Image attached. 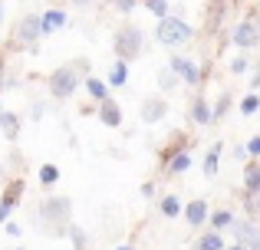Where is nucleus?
I'll use <instances>...</instances> for the list:
<instances>
[{
	"mask_svg": "<svg viewBox=\"0 0 260 250\" xmlns=\"http://www.w3.org/2000/svg\"><path fill=\"white\" fill-rule=\"evenodd\" d=\"M257 109H260V96L257 92H247L241 99V116H257Z\"/></svg>",
	"mask_w": 260,
	"mask_h": 250,
	"instance_id": "cd10ccee",
	"label": "nucleus"
},
{
	"mask_svg": "<svg viewBox=\"0 0 260 250\" xmlns=\"http://www.w3.org/2000/svg\"><path fill=\"white\" fill-rule=\"evenodd\" d=\"M79 83H83V79H79V73L73 69L70 63H66V66H56V69L46 76V89H50V96H53V99H59V102H63V99H73V96H76Z\"/></svg>",
	"mask_w": 260,
	"mask_h": 250,
	"instance_id": "39448f33",
	"label": "nucleus"
},
{
	"mask_svg": "<svg viewBox=\"0 0 260 250\" xmlns=\"http://www.w3.org/2000/svg\"><path fill=\"white\" fill-rule=\"evenodd\" d=\"M168 66H172V73L181 79V83H188V86H204V83H208V73H204L194 59H188V56H178V53H175Z\"/></svg>",
	"mask_w": 260,
	"mask_h": 250,
	"instance_id": "0eeeda50",
	"label": "nucleus"
},
{
	"mask_svg": "<svg viewBox=\"0 0 260 250\" xmlns=\"http://www.w3.org/2000/svg\"><path fill=\"white\" fill-rule=\"evenodd\" d=\"M139 116H142V122H145V125L161 122V119L168 116V99H165V96H148L145 102H142Z\"/></svg>",
	"mask_w": 260,
	"mask_h": 250,
	"instance_id": "1a4fd4ad",
	"label": "nucleus"
},
{
	"mask_svg": "<svg viewBox=\"0 0 260 250\" xmlns=\"http://www.w3.org/2000/svg\"><path fill=\"white\" fill-rule=\"evenodd\" d=\"M0 132H4L7 141L20 138V116H17V112H0Z\"/></svg>",
	"mask_w": 260,
	"mask_h": 250,
	"instance_id": "f3484780",
	"label": "nucleus"
},
{
	"mask_svg": "<svg viewBox=\"0 0 260 250\" xmlns=\"http://www.w3.org/2000/svg\"><path fill=\"white\" fill-rule=\"evenodd\" d=\"M244 148H247V158H260V135H254Z\"/></svg>",
	"mask_w": 260,
	"mask_h": 250,
	"instance_id": "473e14b6",
	"label": "nucleus"
},
{
	"mask_svg": "<svg viewBox=\"0 0 260 250\" xmlns=\"http://www.w3.org/2000/svg\"><path fill=\"white\" fill-rule=\"evenodd\" d=\"M112 7H115L119 13H132L135 7H139V0H112Z\"/></svg>",
	"mask_w": 260,
	"mask_h": 250,
	"instance_id": "2f4dec72",
	"label": "nucleus"
},
{
	"mask_svg": "<svg viewBox=\"0 0 260 250\" xmlns=\"http://www.w3.org/2000/svg\"><path fill=\"white\" fill-rule=\"evenodd\" d=\"M221 152H224V141H214V145L204 152V161H201L204 178H214L217 174V168H221Z\"/></svg>",
	"mask_w": 260,
	"mask_h": 250,
	"instance_id": "2eb2a0df",
	"label": "nucleus"
},
{
	"mask_svg": "<svg viewBox=\"0 0 260 250\" xmlns=\"http://www.w3.org/2000/svg\"><path fill=\"white\" fill-rule=\"evenodd\" d=\"M155 37H158L161 46L175 50V46H184V43H191V40H194V26H191L188 20L172 17V13H168V17L158 20V26H155Z\"/></svg>",
	"mask_w": 260,
	"mask_h": 250,
	"instance_id": "7ed1b4c3",
	"label": "nucleus"
},
{
	"mask_svg": "<svg viewBox=\"0 0 260 250\" xmlns=\"http://www.w3.org/2000/svg\"><path fill=\"white\" fill-rule=\"evenodd\" d=\"M119 250H135V247H119Z\"/></svg>",
	"mask_w": 260,
	"mask_h": 250,
	"instance_id": "37998d69",
	"label": "nucleus"
},
{
	"mask_svg": "<svg viewBox=\"0 0 260 250\" xmlns=\"http://www.w3.org/2000/svg\"><path fill=\"white\" fill-rule=\"evenodd\" d=\"M0 23H4V0H0Z\"/></svg>",
	"mask_w": 260,
	"mask_h": 250,
	"instance_id": "79ce46f5",
	"label": "nucleus"
},
{
	"mask_svg": "<svg viewBox=\"0 0 260 250\" xmlns=\"http://www.w3.org/2000/svg\"><path fill=\"white\" fill-rule=\"evenodd\" d=\"M23 191H26V181H23V178H13L10 185L4 188L0 201H4V204H10V207H17V204H20V198H23Z\"/></svg>",
	"mask_w": 260,
	"mask_h": 250,
	"instance_id": "a211bd4d",
	"label": "nucleus"
},
{
	"mask_svg": "<svg viewBox=\"0 0 260 250\" xmlns=\"http://www.w3.org/2000/svg\"><path fill=\"white\" fill-rule=\"evenodd\" d=\"M231 73H234V76H244V73L250 69V59H247V53H241V56H234L231 59V66H228Z\"/></svg>",
	"mask_w": 260,
	"mask_h": 250,
	"instance_id": "7c9ffc66",
	"label": "nucleus"
},
{
	"mask_svg": "<svg viewBox=\"0 0 260 250\" xmlns=\"http://www.w3.org/2000/svg\"><path fill=\"white\" fill-rule=\"evenodd\" d=\"M142 194H145V198H152V194H155V181H145V185H142Z\"/></svg>",
	"mask_w": 260,
	"mask_h": 250,
	"instance_id": "e433bc0d",
	"label": "nucleus"
},
{
	"mask_svg": "<svg viewBox=\"0 0 260 250\" xmlns=\"http://www.w3.org/2000/svg\"><path fill=\"white\" fill-rule=\"evenodd\" d=\"M142 7H145L148 13H152L155 20H161V17H168V0H139Z\"/></svg>",
	"mask_w": 260,
	"mask_h": 250,
	"instance_id": "bb28decb",
	"label": "nucleus"
},
{
	"mask_svg": "<svg viewBox=\"0 0 260 250\" xmlns=\"http://www.w3.org/2000/svg\"><path fill=\"white\" fill-rule=\"evenodd\" d=\"M188 119H191V125H198V128L211 125V105H208V99H204V92H198V96L191 99V105H188Z\"/></svg>",
	"mask_w": 260,
	"mask_h": 250,
	"instance_id": "9b49d317",
	"label": "nucleus"
},
{
	"mask_svg": "<svg viewBox=\"0 0 260 250\" xmlns=\"http://www.w3.org/2000/svg\"><path fill=\"white\" fill-rule=\"evenodd\" d=\"M4 66H7V53H0V73H4Z\"/></svg>",
	"mask_w": 260,
	"mask_h": 250,
	"instance_id": "ea45409f",
	"label": "nucleus"
},
{
	"mask_svg": "<svg viewBox=\"0 0 260 250\" xmlns=\"http://www.w3.org/2000/svg\"><path fill=\"white\" fill-rule=\"evenodd\" d=\"M112 50H115V59L135 63L142 56V50H145V37H142V30L135 23H119L112 33Z\"/></svg>",
	"mask_w": 260,
	"mask_h": 250,
	"instance_id": "f03ea898",
	"label": "nucleus"
},
{
	"mask_svg": "<svg viewBox=\"0 0 260 250\" xmlns=\"http://www.w3.org/2000/svg\"><path fill=\"white\" fill-rule=\"evenodd\" d=\"M83 86H86V92H89V96H92V102H95V105H99L102 99H109V86L102 83V79L86 76V79H83Z\"/></svg>",
	"mask_w": 260,
	"mask_h": 250,
	"instance_id": "6ab92c4d",
	"label": "nucleus"
},
{
	"mask_svg": "<svg viewBox=\"0 0 260 250\" xmlns=\"http://www.w3.org/2000/svg\"><path fill=\"white\" fill-rule=\"evenodd\" d=\"M260 89V66H257V73H254V79H250V92H257Z\"/></svg>",
	"mask_w": 260,
	"mask_h": 250,
	"instance_id": "4c0bfd02",
	"label": "nucleus"
},
{
	"mask_svg": "<svg viewBox=\"0 0 260 250\" xmlns=\"http://www.w3.org/2000/svg\"><path fill=\"white\" fill-rule=\"evenodd\" d=\"M70 66H73V69H76V73H83V76H89V66H92V63H89V59L83 56V59H73Z\"/></svg>",
	"mask_w": 260,
	"mask_h": 250,
	"instance_id": "72a5a7b5",
	"label": "nucleus"
},
{
	"mask_svg": "<svg viewBox=\"0 0 260 250\" xmlns=\"http://www.w3.org/2000/svg\"><path fill=\"white\" fill-rule=\"evenodd\" d=\"M181 214H184V221H188V227H194V231H198V227H204V224H208L211 207H208V201H201V198H198V201H188Z\"/></svg>",
	"mask_w": 260,
	"mask_h": 250,
	"instance_id": "9d476101",
	"label": "nucleus"
},
{
	"mask_svg": "<svg viewBox=\"0 0 260 250\" xmlns=\"http://www.w3.org/2000/svg\"><path fill=\"white\" fill-rule=\"evenodd\" d=\"M70 4H76V7H92L95 0H70Z\"/></svg>",
	"mask_w": 260,
	"mask_h": 250,
	"instance_id": "58836bf2",
	"label": "nucleus"
},
{
	"mask_svg": "<svg viewBox=\"0 0 260 250\" xmlns=\"http://www.w3.org/2000/svg\"><path fill=\"white\" fill-rule=\"evenodd\" d=\"M178 83H181V79H178L175 73H172V66H168V69H161V73H158V86H161V92H172V89H175Z\"/></svg>",
	"mask_w": 260,
	"mask_h": 250,
	"instance_id": "c85d7f7f",
	"label": "nucleus"
},
{
	"mask_svg": "<svg viewBox=\"0 0 260 250\" xmlns=\"http://www.w3.org/2000/svg\"><path fill=\"white\" fill-rule=\"evenodd\" d=\"M40 23H43V37H46V33H53V30H63L70 20H66V10H59V7H50V10L40 17Z\"/></svg>",
	"mask_w": 260,
	"mask_h": 250,
	"instance_id": "dca6fc26",
	"label": "nucleus"
},
{
	"mask_svg": "<svg viewBox=\"0 0 260 250\" xmlns=\"http://www.w3.org/2000/svg\"><path fill=\"white\" fill-rule=\"evenodd\" d=\"M43 37V23H40L37 13H26V17L17 20V26H13L10 33V50H30L37 53V40Z\"/></svg>",
	"mask_w": 260,
	"mask_h": 250,
	"instance_id": "20e7f679",
	"label": "nucleus"
},
{
	"mask_svg": "<svg viewBox=\"0 0 260 250\" xmlns=\"http://www.w3.org/2000/svg\"><path fill=\"white\" fill-rule=\"evenodd\" d=\"M188 168H191V152H178L175 158L168 161L165 168H161V171H165V174H172V178H175V174H184Z\"/></svg>",
	"mask_w": 260,
	"mask_h": 250,
	"instance_id": "aec40b11",
	"label": "nucleus"
},
{
	"mask_svg": "<svg viewBox=\"0 0 260 250\" xmlns=\"http://www.w3.org/2000/svg\"><path fill=\"white\" fill-rule=\"evenodd\" d=\"M66 237L73 240V247H76V250H86V244H89V240H86V234H83V227H76V224H70V227H66Z\"/></svg>",
	"mask_w": 260,
	"mask_h": 250,
	"instance_id": "c756f323",
	"label": "nucleus"
},
{
	"mask_svg": "<svg viewBox=\"0 0 260 250\" xmlns=\"http://www.w3.org/2000/svg\"><path fill=\"white\" fill-rule=\"evenodd\" d=\"M224 250H244L241 244H231V247H224Z\"/></svg>",
	"mask_w": 260,
	"mask_h": 250,
	"instance_id": "a19ab883",
	"label": "nucleus"
},
{
	"mask_svg": "<svg viewBox=\"0 0 260 250\" xmlns=\"http://www.w3.org/2000/svg\"><path fill=\"white\" fill-rule=\"evenodd\" d=\"M40 224L46 227V234L66 237V227L73 224V204L70 198H46L40 204Z\"/></svg>",
	"mask_w": 260,
	"mask_h": 250,
	"instance_id": "f257e3e1",
	"label": "nucleus"
},
{
	"mask_svg": "<svg viewBox=\"0 0 260 250\" xmlns=\"http://www.w3.org/2000/svg\"><path fill=\"white\" fill-rule=\"evenodd\" d=\"M198 250H224V237L217 231H204L198 240Z\"/></svg>",
	"mask_w": 260,
	"mask_h": 250,
	"instance_id": "5701e85b",
	"label": "nucleus"
},
{
	"mask_svg": "<svg viewBox=\"0 0 260 250\" xmlns=\"http://www.w3.org/2000/svg\"><path fill=\"white\" fill-rule=\"evenodd\" d=\"M7 234H10V237H20V234H23V227L20 224H13V221H7V227H4Z\"/></svg>",
	"mask_w": 260,
	"mask_h": 250,
	"instance_id": "c9c22d12",
	"label": "nucleus"
},
{
	"mask_svg": "<svg viewBox=\"0 0 260 250\" xmlns=\"http://www.w3.org/2000/svg\"><path fill=\"white\" fill-rule=\"evenodd\" d=\"M95 116H99L102 125L122 128V109H119V102H115V99H102V102L95 105Z\"/></svg>",
	"mask_w": 260,
	"mask_h": 250,
	"instance_id": "f8f14e48",
	"label": "nucleus"
},
{
	"mask_svg": "<svg viewBox=\"0 0 260 250\" xmlns=\"http://www.w3.org/2000/svg\"><path fill=\"white\" fill-rule=\"evenodd\" d=\"M208 221H211V227H214V231H224V227H231V224H234V211L221 207V211H214Z\"/></svg>",
	"mask_w": 260,
	"mask_h": 250,
	"instance_id": "393cba45",
	"label": "nucleus"
},
{
	"mask_svg": "<svg viewBox=\"0 0 260 250\" xmlns=\"http://www.w3.org/2000/svg\"><path fill=\"white\" fill-rule=\"evenodd\" d=\"M231 105H234V96H231V92H224V96L217 99V105L211 109V122H221V119L231 112Z\"/></svg>",
	"mask_w": 260,
	"mask_h": 250,
	"instance_id": "b1692460",
	"label": "nucleus"
},
{
	"mask_svg": "<svg viewBox=\"0 0 260 250\" xmlns=\"http://www.w3.org/2000/svg\"><path fill=\"white\" fill-rule=\"evenodd\" d=\"M17 250H23V247H17Z\"/></svg>",
	"mask_w": 260,
	"mask_h": 250,
	"instance_id": "c03bdc74",
	"label": "nucleus"
},
{
	"mask_svg": "<svg viewBox=\"0 0 260 250\" xmlns=\"http://www.w3.org/2000/svg\"><path fill=\"white\" fill-rule=\"evenodd\" d=\"M231 40H234V46H237L241 53L257 50V46H260V20H257V17H244L241 23L234 26Z\"/></svg>",
	"mask_w": 260,
	"mask_h": 250,
	"instance_id": "423d86ee",
	"label": "nucleus"
},
{
	"mask_svg": "<svg viewBox=\"0 0 260 250\" xmlns=\"http://www.w3.org/2000/svg\"><path fill=\"white\" fill-rule=\"evenodd\" d=\"M188 145H191L188 135H184V132H175V135H172V141H168V145H161V152H158V165L165 168L178 152H188Z\"/></svg>",
	"mask_w": 260,
	"mask_h": 250,
	"instance_id": "ddd939ff",
	"label": "nucleus"
},
{
	"mask_svg": "<svg viewBox=\"0 0 260 250\" xmlns=\"http://www.w3.org/2000/svg\"><path fill=\"white\" fill-rule=\"evenodd\" d=\"M59 181V168L56 165H50V161H46V165H40V185L43 188H53Z\"/></svg>",
	"mask_w": 260,
	"mask_h": 250,
	"instance_id": "a878e982",
	"label": "nucleus"
},
{
	"mask_svg": "<svg viewBox=\"0 0 260 250\" xmlns=\"http://www.w3.org/2000/svg\"><path fill=\"white\" fill-rule=\"evenodd\" d=\"M234 240L241 244L244 250H260V227L254 224V221H237L234 218Z\"/></svg>",
	"mask_w": 260,
	"mask_h": 250,
	"instance_id": "6e6552de",
	"label": "nucleus"
},
{
	"mask_svg": "<svg viewBox=\"0 0 260 250\" xmlns=\"http://www.w3.org/2000/svg\"><path fill=\"white\" fill-rule=\"evenodd\" d=\"M244 194H260V158L244 161Z\"/></svg>",
	"mask_w": 260,
	"mask_h": 250,
	"instance_id": "4468645a",
	"label": "nucleus"
},
{
	"mask_svg": "<svg viewBox=\"0 0 260 250\" xmlns=\"http://www.w3.org/2000/svg\"><path fill=\"white\" fill-rule=\"evenodd\" d=\"M158 207H161V214H165V218H178V214L184 211L181 198H175V194H165V198L158 201Z\"/></svg>",
	"mask_w": 260,
	"mask_h": 250,
	"instance_id": "4be33fe9",
	"label": "nucleus"
},
{
	"mask_svg": "<svg viewBox=\"0 0 260 250\" xmlns=\"http://www.w3.org/2000/svg\"><path fill=\"white\" fill-rule=\"evenodd\" d=\"M128 83V63H122V59H115L112 63V69H109V86H125Z\"/></svg>",
	"mask_w": 260,
	"mask_h": 250,
	"instance_id": "412c9836",
	"label": "nucleus"
},
{
	"mask_svg": "<svg viewBox=\"0 0 260 250\" xmlns=\"http://www.w3.org/2000/svg\"><path fill=\"white\" fill-rule=\"evenodd\" d=\"M13 211H17V207H10V204H4V201H0V224H7Z\"/></svg>",
	"mask_w": 260,
	"mask_h": 250,
	"instance_id": "f704fd0d",
	"label": "nucleus"
}]
</instances>
